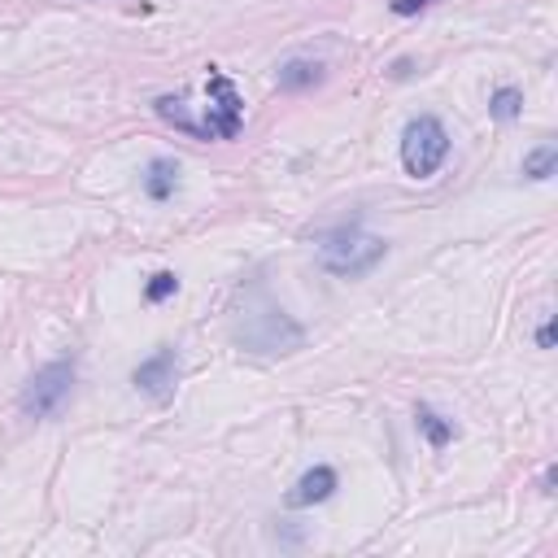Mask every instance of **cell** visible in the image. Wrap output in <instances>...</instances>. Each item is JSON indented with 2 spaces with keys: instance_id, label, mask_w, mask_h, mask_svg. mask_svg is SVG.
<instances>
[{
  "instance_id": "obj_1",
  "label": "cell",
  "mask_w": 558,
  "mask_h": 558,
  "mask_svg": "<svg viewBox=\"0 0 558 558\" xmlns=\"http://www.w3.org/2000/svg\"><path fill=\"white\" fill-rule=\"evenodd\" d=\"M389 254V245L380 240V236H366L362 227H341V232H332V236H323V245H318V262H323V271H332V275H341V279H358V275H371L380 262Z\"/></svg>"
},
{
  "instance_id": "obj_2",
  "label": "cell",
  "mask_w": 558,
  "mask_h": 558,
  "mask_svg": "<svg viewBox=\"0 0 558 558\" xmlns=\"http://www.w3.org/2000/svg\"><path fill=\"white\" fill-rule=\"evenodd\" d=\"M450 157V131L441 127V118L432 114H419L410 118L406 131H402V161L414 179H428L441 170V161Z\"/></svg>"
},
{
  "instance_id": "obj_3",
  "label": "cell",
  "mask_w": 558,
  "mask_h": 558,
  "mask_svg": "<svg viewBox=\"0 0 558 558\" xmlns=\"http://www.w3.org/2000/svg\"><path fill=\"white\" fill-rule=\"evenodd\" d=\"M236 341L245 350H254V354H293V350H302L305 332L302 323H293L284 310H262L236 332Z\"/></svg>"
},
{
  "instance_id": "obj_4",
  "label": "cell",
  "mask_w": 558,
  "mask_h": 558,
  "mask_svg": "<svg viewBox=\"0 0 558 558\" xmlns=\"http://www.w3.org/2000/svg\"><path fill=\"white\" fill-rule=\"evenodd\" d=\"M70 384H75V362H49V366H40L31 380H27V389H22V414H31V419H49L61 410V402L70 397Z\"/></svg>"
},
{
  "instance_id": "obj_5",
  "label": "cell",
  "mask_w": 558,
  "mask_h": 558,
  "mask_svg": "<svg viewBox=\"0 0 558 558\" xmlns=\"http://www.w3.org/2000/svg\"><path fill=\"white\" fill-rule=\"evenodd\" d=\"M205 92L214 97L209 105V114H205V131H209V140L218 136V140H232L236 131H240V97H236V88H232V79L227 75H209V83H205Z\"/></svg>"
},
{
  "instance_id": "obj_6",
  "label": "cell",
  "mask_w": 558,
  "mask_h": 558,
  "mask_svg": "<svg viewBox=\"0 0 558 558\" xmlns=\"http://www.w3.org/2000/svg\"><path fill=\"white\" fill-rule=\"evenodd\" d=\"M136 389L140 393H149L153 402H166L170 393H175V380H179V354L170 350V345H161L157 354L149 358V362H140L136 366Z\"/></svg>"
},
{
  "instance_id": "obj_7",
  "label": "cell",
  "mask_w": 558,
  "mask_h": 558,
  "mask_svg": "<svg viewBox=\"0 0 558 558\" xmlns=\"http://www.w3.org/2000/svg\"><path fill=\"white\" fill-rule=\"evenodd\" d=\"M336 493V471L332 467H310L297 489L288 493V507H314V502H327Z\"/></svg>"
},
{
  "instance_id": "obj_8",
  "label": "cell",
  "mask_w": 558,
  "mask_h": 558,
  "mask_svg": "<svg viewBox=\"0 0 558 558\" xmlns=\"http://www.w3.org/2000/svg\"><path fill=\"white\" fill-rule=\"evenodd\" d=\"M275 79H279L284 92H305V88H318V83H323V66H318V61H305V57H293V61L279 66Z\"/></svg>"
},
{
  "instance_id": "obj_9",
  "label": "cell",
  "mask_w": 558,
  "mask_h": 558,
  "mask_svg": "<svg viewBox=\"0 0 558 558\" xmlns=\"http://www.w3.org/2000/svg\"><path fill=\"white\" fill-rule=\"evenodd\" d=\"M157 118H166L170 127H179V131H188V136H201V140H209V131H205V122H197L193 114H188V105L179 101V97H157Z\"/></svg>"
},
{
  "instance_id": "obj_10",
  "label": "cell",
  "mask_w": 558,
  "mask_h": 558,
  "mask_svg": "<svg viewBox=\"0 0 558 558\" xmlns=\"http://www.w3.org/2000/svg\"><path fill=\"white\" fill-rule=\"evenodd\" d=\"M175 184H179V166H175L170 157H157V161H149V175H145V193H149L153 201H166V197L175 193Z\"/></svg>"
},
{
  "instance_id": "obj_11",
  "label": "cell",
  "mask_w": 558,
  "mask_h": 558,
  "mask_svg": "<svg viewBox=\"0 0 558 558\" xmlns=\"http://www.w3.org/2000/svg\"><path fill=\"white\" fill-rule=\"evenodd\" d=\"M414 419H419V428H423V436H428V445H432V450H441V445H450V441H454V423H450V419H441L436 410L419 406V410H414Z\"/></svg>"
},
{
  "instance_id": "obj_12",
  "label": "cell",
  "mask_w": 558,
  "mask_h": 558,
  "mask_svg": "<svg viewBox=\"0 0 558 558\" xmlns=\"http://www.w3.org/2000/svg\"><path fill=\"white\" fill-rule=\"evenodd\" d=\"M554 166H558V145H550V140L537 145V149L523 157V175H528V179H550Z\"/></svg>"
},
{
  "instance_id": "obj_13",
  "label": "cell",
  "mask_w": 558,
  "mask_h": 558,
  "mask_svg": "<svg viewBox=\"0 0 558 558\" xmlns=\"http://www.w3.org/2000/svg\"><path fill=\"white\" fill-rule=\"evenodd\" d=\"M519 109H523V92H519V88H498V92L489 97V114H493L498 122L519 118Z\"/></svg>"
},
{
  "instance_id": "obj_14",
  "label": "cell",
  "mask_w": 558,
  "mask_h": 558,
  "mask_svg": "<svg viewBox=\"0 0 558 558\" xmlns=\"http://www.w3.org/2000/svg\"><path fill=\"white\" fill-rule=\"evenodd\" d=\"M179 293V279H175V271H157L149 279V288H145V297L149 302H166V297H175Z\"/></svg>"
},
{
  "instance_id": "obj_15",
  "label": "cell",
  "mask_w": 558,
  "mask_h": 558,
  "mask_svg": "<svg viewBox=\"0 0 558 558\" xmlns=\"http://www.w3.org/2000/svg\"><path fill=\"white\" fill-rule=\"evenodd\" d=\"M432 0H393V13L397 18H410V13H419V9H428Z\"/></svg>"
},
{
  "instance_id": "obj_16",
  "label": "cell",
  "mask_w": 558,
  "mask_h": 558,
  "mask_svg": "<svg viewBox=\"0 0 558 558\" xmlns=\"http://www.w3.org/2000/svg\"><path fill=\"white\" fill-rule=\"evenodd\" d=\"M537 345H541V350H554V323H550V318L537 327Z\"/></svg>"
}]
</instances>
